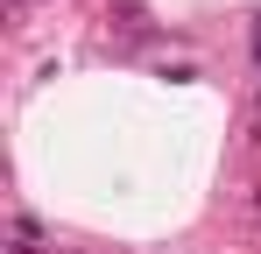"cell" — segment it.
Here are the masks:
<instances>
[{
	"label": "cell",
	"instance_id": "1",
	"mask_svg": "<svg viewBox=\"0 0 261 254\" xmlns=\"http://www.w3.org/2000/svg\"><path fill=\"white\" fill-rule=\"evenodd\" d=\"M14 254H43V226L36 219H14Z\"/></svg>",
	"mask_w": 261,
	"mask_h": 254
},
{
	"label": "cell",
	"instance_id": "2",
	"mask_svg": "<svg viewBox=\"0 0 261 254\" xmlns=\"http://www.w3.org/2000/svg\"><path fill=\"white\" fill-rule=\"evenodd\" d=\"M254 57H261V21H254Z\"/></svg>",
	"mask_w": 261,
	"mask_h": 254
}]
</instances>
